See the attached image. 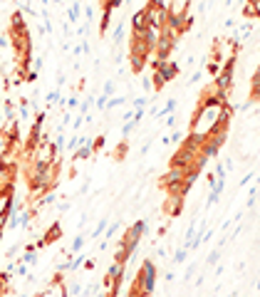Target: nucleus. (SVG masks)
<instances>
[{
	"instance_id": "nucleus-1",
	"label": "nucleus",
	"mask_w": 260,
	"mask_h": 297,
	"mask_svg": "<svg viewBox=\"0 0 260 297\" xmlns=\"http://www.w3.org/2000/svg\"><path fill=\"white\" fill-rule=\"evenodd\" d=\"M156 280H159V270L154 265V260H144L142 268H139V275H136L134 283H131L129 295L131 297H151L154 290H156Z\"/></svg>"
},
{
	"instance_id": "nucleus-2",
	"label": "nucleus",
	"mask_w": 260,
	"mask_h": 297,
	"mask_svg": "<svg viewBox=\"0 0 260 297\" xmlns=\"http://www.w3.org/2000/svg\"><path fill=\"white\" fill-rule=\"evenodd\" d=\"M173 52H176V40H171L169 35H164V32H161L159 40H156V43H154V47H151V55L164 62V60H169Z\"/></svg>"
},
{
	"instance_id": "nucleus-3",
	"label": "nucleus",
	"mask_w": 260,
	"mask_h": 297,
	"mask_svg": "<svg viewBox=\"0 0 260 297\" xmlns=\"http://www.w3.org/2000/svg\"><path fill=\"white\" fill-rule=\"evenodd\" d=\"M156 74H159L161 80H164V85H169V82H173L176 77H178V72H181V65H178V60H164V62H159V67H156Z\"/></svg>"
},
{
	"instance_id": "nucleus-4",
	"label": "nucleus",
	"mask_w": 260,
	"mask_h": 297,
	"mask_svg": "<svg viewBox=\"0 0 260 297\" xmlns=\"http://www.w3.org/2000/svg\"><path fill=\"white\" fill-rule=\"evenodd\" d=\"M188 166H193V154H188L184 149H176L171 156V161H169V169H184L186 171Z\"/></svg>"
},
{
	"instance_id": "nucleus-5",
	"label": "nucleus",
	"mask_w": 260,
	"mask_h": 297,
	"mask_svg": "<svg viewBox=\"0 0 260 297\" xmlns=\"http://www.w3.org/2000/svg\"><path fill=\"white\" fill-rule=\"evenodd\" d=\"M129 55H136V57H149L151 55V45L146 43L144 37H142V35H136V37H134V35H131V50H129Z\"/></svg>"
},
{
	"instance_id": "nucleus-6",
	"label": "nucleus",
	"mask_w": 260,
	"mask_h": 297,
	"mask_svg": "<svg viewBox=\"0 0 260 297\" xmlns=\"http://www.w3.org/2000/svg\"><path fill=\"white\" fill-rule=\"evenodd\" d=\"M146 25H149V23H146L144 8H142V10H134V15H131V35H134V37H136V35H142Z\"/></svg>"
},
{
	"instance_id": "nucleus-7",
	"label": "nucleus",
	"mask_w": 260,
	"mask_h": 297,
	"mask_svg": "<svg viewBox=\"0 0 260 297\" xmlns=\"http://www.w3.org/2000/svg\"><path fill=\"white\" fill-rule=\"evenodd\" d=\"M186 10H191V0H171V3L166 5V13L176 15V17H184Z\"/></svg>"
},
{
	"instance_id": "nucleus-8",
	"label": "nucleus",
	"mask_w": 260,
	"mask_h": 297,
	"mask_svg": "<svg viewBox=\"0 0 260 297\" xmlns=\"http://www.w3.org/2000/svg\"><path fill=\"white\" fill-rule=\"evenodd\" d=\"M10 32H30L23 10H15V13L10 15Z\"/></svg>"
},
{
	"instance_id": "nucleus-9",
	"label": "nucleus",
	"mask_w": 260,
	"mask_h": 297,
	"mask_svg": "<svg viewBox=\"0 0 260 297\" xmlns=\"http://www.w3.org/2000/svg\"><path fill=\"white\" fill-rule=\"evenodd\" d=\"M184 201H186V198H181V196H169L166 198V213L173 215V218L181 215V213H184Z\"/></svg>"
},
{
	"instance_id": "nucleus-10",
	"label": "nucleus",
	"mask_w": 260,
	"mask_h": 297,
	"mask_svg": "<svg viewBox=\"0 0 260 297\" xmlns=\"http://www.w3.org/2000/svg\"><path fill=\"white\" fill-rule=\"evenodd\" d=\"M178 181H184V169H169L164 176H161V188H166V186L171 184H178Z\"/></svg>"
},
{
	"instance_id": "nucleus-11",
	"label": "nucleus",
	"mask_w": 260,
	"mask_h": 297,
	"mask_svg": "<svg viewBox=\"0 0 260 297\" xmlns=\"http://www.w3.org/2000/svg\"><path fill=\"white\" fill-rule=\"evenodd\" d=\"M0 166H17V149H15V146H5V149H3Z\"/></svg>"
},
{
	"instance_id": "nucleus-12",
	"label": "nucleus",
	"mask_w": 260,
	"mask_h": 297,
	"mask_svg": "<svg viewBox=\"0 0 260 297\" xmlns=\"http://www.w3.org/2000/svg\"><path fill=\"white\" fill-rule=\"evenodd\" d=\"M112 13H114V8L104 3V8H102V23H99V32H102V35L109 30V23H112Z\"/></svg>"
},
{
	"instance_id": "nucleus-13",
	"label": "nucleus",
	"mask_w": 260,
	"mask_h": 297,
	"mask_svg": "<svg viewBox=\"0 0 260 297\" xmlns=\"http://www.w3.org/2000/svg\"><path fill=\"white\" fill-rule=\"evenodd\" d=\"M59 238H62V228H59V221H55L52 226L47 228V235H45L43 241H45V245H50V243L59 241Z\"/></svg>"
},
{
	"instance_id": "nucleus-14",
	"label": "nucleus",
	"mask_w": 260,
	"mask_h": 297,
	"mask_svg": "<svg viewBox=\"0 0 260 297\" xmlns=\"http://www.w3.org/2000/svg\"><path fill=\"white\" fill-rule=\"evenodd\" d=\"M258 94H260V72L253 70V80H250V102L258 104Z\"/></svg>"
},
{
	"instance_id": "nucleus-15",
	"label": "nucleus",
	"mask_w": 260,
	"mask_h": 297,
	"mask_svg": "<svg viewBox=\"0 0 260 297\" xmlns=\"http://www.w3.org/2000/svg\"><path fill=\"white\" fill-rule=\"evenodd\" d=\"M243 15H246V17H253V20H258V15H260V0H248Z\"/></svg>"
},
{
	"instance_id": "nucleus-16",
	"label": "nucleus",
	"mask_w": 260,
	"mask_h": 297,
	"mask_svg": "<svg viewBox=\"0 0 260 297\" xmlns=\"http://www.w3.org/2000/svg\"><path fill=\"white\" fill-rule=\"evenodd\" d=\"M79 15H82V5L74 0L72 5L67 8V23H77V20H79Z\"/></svg>"
},
{
	"instance_id": "nucleus-17",
	"label": "nucleus",
	"mask_w": 260,
	"mask_h": 297,
	"mask_svg": "<svg viewBox=\"0 0 260 297\" xmlns=\"http://www.w3.org/2000/svg\"><path fill=\"white\" fill-rule=\"evenodd\" d=\"M176 107H178V102H176V99H169L164 109H156L154 119H161V116H166V114H173V112H176Z\"/></svg>"
},
{
	"instance_id": "nucleus-18",
	"label": "nucleus",
	"mask_w": 260,
	"mask_h": 297,
	"mask_svg": "<svg viewBox=\"0 0 260 297\" xmlns=\"http://www.w3.org/2000/svg\"><path fill=\"white\" fill-rule=\"evenodd\" d=\"M129 65H131V72H134V74H139V72L144 70L146 60H144V57H136V55H129Z\"/></svg>"
},
{
	"instance_id": "nucleus-19",
	"label": "nucleus",
	"mask_w": 260,
	"mask_h": 297,
	"mask_svg": "<svg viewBox=\"0 0 260 297\" xmlns=\"http://www.w3.org/2000/svg\"><path fill=\"white\" fill-rule=\"evenodd\" d=\"M23 263L35 265L37 263V253H35V245H25V255H23Z\"/></svg>"
},
{
	"instance_id": "nucleus-20",
	"label": "nucleus",
	"mask_w": 260,
	"mask_h": 297,
	"mask_svg": "<svg viewBox=\"0 0 260 297\" xmlns=\"http://www.w3.org/2000/svg\"><path fill=\"white\" fill-rule=\"evenodd\" d=\"M124 30H127V25H124V20H122V23H116L114 35H112V40H114V45H122V40H124Z\"/></svg>"
},
{
	"instance_id": "nucleus-21",
	"label": "nucleus",
	"mask_w": 260,
	"mask_h": 297,
	"mask_svg": "<svg viewBox=\"0 0 260 297\" xmlns=\"http://www.w3.org/2000/svg\"><path fill=\"white\" fill-rule=\"evenodd\" d=\"M107 223H109V221H107V218H102L99 223H97V228H92V230H89V238H99L102 233H104V228H107Z\"/></svg>"
},
{
	"instance_id": "nucleus-22",
	"label": "nucleus",
	"mask_w": 260,
	"mask_h": 297,
	"mask_svg": "<svg viewBox=\"0 0 260 297\" xmlns=\"http://www.w3.org/2000/svg\"><path fill=\"white\" fill-rule=\"evenodd\" d=\"M85 243H87V235H77V238L72 241V255L82 253V250H85Z\"/></svg>"
},
{
	"instance_id": "nucleus-23",
	"label": "nucleus",
	"mask_w": 260,
	"mask_h": 297,
	"mask_svg": "<svg viewBox=\"0 0 260 297\" xmlns=\"http://www.w3.org/2000/svg\"><path fill=\"white\" fill-rule=\"evenodd\" d=\"M206 72H208V74H211V80H213L218 72H221V62H216V60H208V62H206Z\"/></svg>"
},
{
	"instance_id": "nucleus-24",
	"label": "nucleus",
	"mask_w": 260,
	"mask_h": 297,
	"mask_svg": "<svg viewBox=\"0 0 260 297\" xmlns=\"http://www.w3.org/2000/svg\"><path fill=\"white\" fill-rule=\"evenodd\" d=\"M122 104H127V97H109L104 109H116V107H122Z\"/></svg>"
},
{
	"instance_id": "nucleus-25",
	"label": "nucleus",
	"mask_w": 260,
	"mask_h": 297,
	"mask_svg": "<svg viewBox=\"0 0 260 297\" xmlns=\"http://www.w3.org/2000/svg\"><path fill=\"white\" fill-rule=\"evenodd\" d=\"M114 92H116V87H114V80H107L104 82V89H102V94L109 99V97H114Z\"/></svg>"
},
{
	"instance_id": "nucleus-26",
	"label": "nucleus",
	"mask_w": 260,
	"mask_h": 297,
	"mask_svg": "<svg viewBox=\"0 0 260 297\" xmlns=\"http://www.w3.org/2000/svg\"><path fill=\"white\" fill-rule=\"evenodd\" d=\"M186 255H188V250H186V248H181V250H176V255H173V265H181V263L186 260Z\"/></svg>"
},
{
	"instance_id": "nucleus-27",
	"label": "nucleus",
	"mask_w": 260,
	"mask_h": 297,
	"mask_svg": "<svg viewBox=\"0 0 260 297\" xmlns=\"http://www.w3.org/2000/svg\"><path fill=\"white\" fill-rule=\"evenodd\" d=\"M134 129H136V124H134V122H127V124H124V129H122V136H124V139H129V134L131 131H134Z\"/></svg>"
},
{
	"instance_id": "nucleus-28",
	"label": "nucleus",
	"mask_w": 260,
	"mask_h": 297,
	"mask_svg": "<svg viewBox=\"0 0 260 297\" xmlns=\"http://www.w3.org/2000/svg\"><path fill=\"white\" fill-rule=\"evenodd\" d=\"M79 144H82V136H72L70 144H67V149H70V151H77V149H79Z\"/></svg>"
},
{
	"instance_id": "nucleus-29",
	"label": "nucleus",
	"mask_w": 260,
	"mask_h": 297,
	"mask_svg": "<svg viewBox=\"0 0 260 297\" xmlns=\"http://www.w3.org/2000/svg\"><path fill=\"white\" fill-rule=\"evenodd\" d=\"M184 136H186V131H173L171 136H169V142H173V144H181V142H184Z\"/></svg>"
},
{
	"instance_id": "nucleus-30",
	"label": "nucleus",
	"mask_w": 260,
	"mask_h": 297,
	"mask_svg": "<svg viewBox=\"0 0 260 297\" xmlns=\"http://www.w3.org/2000/svg\"><path fill=\"white\" fill-rule=\"evenodd\" d=\"M127 149H129V144H127V142L119 144V149H116V159H119V161H122V159L127 156Z\"/></svg>"
},
{
	"instance_id": "nucleus-31",
	"label": "nucleus",
	"mask_w": 260,
	"mask_h": 297,
	"mask_svg": "<svg viewBox=\"0 0 260 297\" xmlns=\"http://www.w3.org/2000/svg\"><path fill=\"white\" fill-rule=\"evenodd\" d=\"M37 77H40V72H35V70L25 72V82H37Z\"/></svg>"
},
{
	"instance_id": "nucleus-32",
	"label": "nucleus",
	"mask_w": 260,
	"mask_h": 297,
	"mask_svg": "<svg viewBox=\"0 0 260 297\" xmlns=\"http://www.w3.org/2000/svg\"><path fill=\"white\" fill-rule=\"evenodd\" d=\"M82 263H85V255H77L72 263H70V270H79V265H82Z\"/></svg>"
},
{
	"instance_id": "nucleus-33",
	"label": "nucleus",
	"mask_w": 260,
	"mask_h": 297,
	"mask_svg": "<svg viewBox=\"0 0 260 297\" xmlns=\"http://www.w3.org/2000/svg\"><path fill=\"white\" fill-rule=\"evenodd\" d=\"M65 104H67V107H70V109H74V112H77V107H79V99H77V94H72V97L67 99V102H65Z\"/></svg>"
},
{
	"instance_id": "nucleus-34",
	"label": "nucleus",
	"mask_w": 260,
	"mask_h": 297,
	"mask_svg": "<svg viewBox=\"0 0 260 297\" xmlns=\"http://www.w3.org/2000/svg\"><path fill=\"white\" fill-rule=\"evenodd\" d=\"M218 260H221V250H213V253L208 255V265H216Z\"/></svg>"
},
{
	"instance_id": "nucleus-35",
	"label": "nucleus",
	"mask_w": 260,
	"mask_h": 297,
	"mask_svg": "<svg viewBox=\"0 0 260 297\" xmlns=\"http://www.w3.org/2000/svg\"><path fill=\"white\" fill-rule=\"evenodd\" d=\"M146 102H149V97H134V109H139V107H146Z\"/></svg>"
},
{
	"instance_id": "nucleus-36",
	"label": "nucleus",
	"mask_w": 260,
	"mask_h": 297,
	"mask_svg": "<svg viewBox=\"0 0 260 297\" xmlns=\"http://www.w3.org/2000/svg\"><path fill=\"white\" fill-rule=\"evenodd\" d=\"M213 169H216V179H226V166L223 164H216Z\"/></svg>"
},
{
	"instance_id": "nucleus-37",
	"label": "nucleus",
	"mask_w": 260,
	"mask_h": 297,
	"mask_svg": "<svg viewBox=\"0 0 260 297\" xmlns=\"http://www.w3.org/2000/svg\"><path fill=\"white\" fill-rule=\"evenodd\" d=\"M10 47V35H0V50Z\"/></svg>"
},
{
	"instance_id": "nucleus-38",
	"label": "nucleus",
	"mask_w": 260,
	"mask_h": 297,
	"mask_svg": "<svg viewBox=\"0 0 260 297\" xmlns=\"http://www.w3.org/2000/svg\"><path fill=\"white\" fill-rule=\"evenodd\" d=\"M142 87H144L146 94H151V77H144V80H142Z\"/></svg>"
},
{
	"instance_id": "nucleus-39",
	"label": "nucleus",
	"mask_w": 260,
	"mask_h": 297,
	"mask_svg": "<svg viewBox=\"0 0 260 297\" xmlns=\"http://www.w3.org/2000/svg\"><path fill=\"white\" fill-rule=\"evenodd\" d=\"M146 5H149V8H166V3H164V0H149Z\"/></svg>"
},
{
	"instance_id": "nucleus-40",
	"label": "nucleus",
	"mask_w": 260,
	"mask_h": 297,
	"mask_svg": "<svg viewBox=\"0 0 260 297\" xmlns=\"http://www.w3.org/2000/svg\"><path fill=\"white\" fill-rule=\"evenodd\" d=\"M250 25H243V28H241V37H243V40H248V37H250Z\"/></svg>"
},
{
	"instance_id": "nucleus-41",
	"label": "nucleus",
	"mask_w": 260,
	"mask_h": 297,
	"mask_svg": "<svg viewBox=\"0 0 260 297\" xmlns=\"http://www.w3.org/2000/svg\"><path fill=\"white\" fill-rule=\"evenodd\" d=\"M85 17H87V23H92L94 20V8H85Z\"/></svg>"
},
{
	"instance_id": "nucleus-42",
	"label": "nucleus",
	"mask_w": 260,
	"mask_h": 297,
	"mask_svg": "<svg viewBox=\"0 0 260 297\" xmlns=\"http://www.w3.org/2000/svg\"><path fill=\"white\" fill-rule=\"evenodd\" d=\"M43 62H45L43 55H40V57H35V67H32V70H35V72H40V70H43Z\"/></svg>"
},
{
	"instance_id": "nucleus-43",
	"label": "nucleus",
	"mask_w": 260,
	"mask_h": 297,
	"mask_svg": "<svg viewBox=\"0 0 260 297\" xmlns=\"http://www.w3.org/2000/svg\"><path fill=\"white\" fill-rule=\"evenodd\" d=\"M104 144H107V139H104V136H99V139H97V142L92 144V146H94V151H97V149H102Z\"/></svg>"
},
{
	"instance_id": "nucleus-44",
	"label": "nucleus",
	"mask_w": 260,
	"mask_h": 297,
	"mask_svg": "<svg viewBox=\"0 0 260 297\" xmlns=\"http://www.w3.org/2000/svg\"><path fill=\"white\" fill-rule=\"evenodd\" d=\"M201 74H203L201 70H198V72H193V74H191V85H196V82L201 80Z\"/></svg>"
},
{
	"instance_id": "nucleus-45",
	"label": "nucleus",
	"mask_w": 260,
	"mask_h": 297,
	"mask_svg": "<svg viewBox=\"0 0 260 297\" xmlns=\"http://www.w3.org/2000/svg\"><path fill=\"white\" fill-rule=\"evenodd\" d=\"M97 107H99V109H104V107H107V97H104V94H102V97H97Z\"/></svg>"
},
{
	"instance_id": "nucleus-46",
	"label": "nucleus",
	"mask_w": 260,
	"mask_h": 297,
	"mask_svg": "<svg viewBox=\"0 0 260 297\" xmlns=\"http://www.w3.org/2000/svg\"><path fill=\"white\" fill-rule=\"evenodd\" d=\"M208 184H211V186H216V184H218V179H216V173H213V171L208 173Z\"/></svg>"
},
{
	"instance_id": "nucleus-47",
	"label": "nucleus",
	"mask_w": 260,
	"mask_h": 297,
	"mask_svg": "<svg viewBox=\"0 0 260 297\" xmlns=\"http://www.w3.org/2000/svg\"><path fill=\"white\" fill-rule=\"evenodd\" d=\"M166 116H169V119H166V124H169V127H173V122H176V116H173V114H166Z\"/></svg>"
},
{
	"instance_id": "nucleus-48",
	"label": "nucleus",
	"mask_w": 260,
	"mask_h": 297,
	"mask_svg": "<svg viewBox=\"0 0 260 297\" xmlns=\"http://www.w3.org/2000/svg\"><path fill=\"white\" fill-rule=\"evenodd\" d=\"M253 176H255V173H253V171H250V173H248L246 179H243V181H241V186H246V184H248V181H250V179H253Z\"/></svg>"
},
{
	"instance_id": "nucleus-49",
	"label": "nucleus",
	"mask_w": 260,
	"mask_h": 297,
	"mask_svg": "<svg viewBox=\"0 0 260 297\" xmlns=\"http://www.w3.org/2000/svg\"><path fill=\"white\" fill-rule=\"evenodd\" d=\"M52 3H55V5H59V3H62V0H52Z\"/></svg>"
},
{
	"instance_id": "nucleus-50",
	"label": "nucleus",
	"mask_w": 260,
	"mask_h": 297,
	"mask_svg": "<svg viewBox=\"0 0 260 297\" xmlns=\"http://www.w3.org/2000/svg\"><path fill=\"white\" fill-rule=\"evenodd\" d=\"M3 3H8V0H3Z\"/></svg>"
}]
</instances>
